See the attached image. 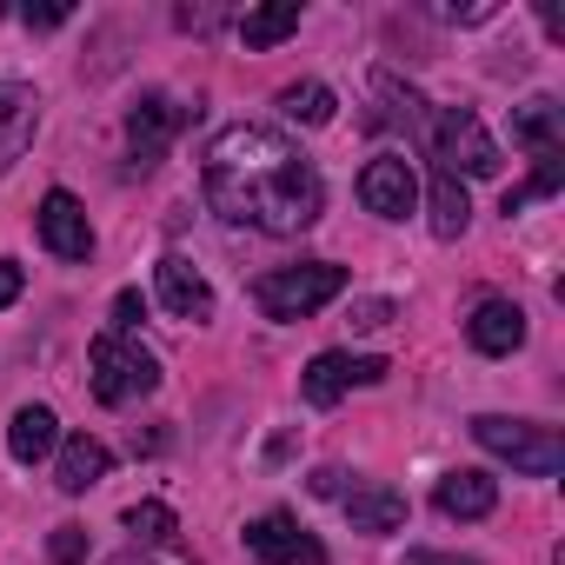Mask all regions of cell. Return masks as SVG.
<instances>
[{"instance_id": "obj_11", "label": "cell", "mask_w": 565, "mask_h": 565, "mask_svg": "<svg viewBox=\"0 0 565 565\" xmlns=\"http://www.w3.org/2000/svg\"><path fill=\"white\" fill-rule=\"evenodd\" d=\"M186 127V107H173L167 94H147L127 114V140H134V167H160V147Z\"/></svg>"}, {"instance_id": "obj_13", "label": "cell", "mask_w": 565, "mask_h": 565, "mask_svg": "<svg viewBox=\"0 0 565 565\" xmlns=\"http://www.w3.org/2000/svg\"><path fill=\"white\" fill-rule=\"evenodd\" d=\"M492 505H499V479L492 472H472L466 466V472H446L439 479V512L446 519H486Z\"/></svg>"}, {"instance_id": "obj_23", "label": "cell", "mask_w": 565, "mask_h": 565, "mask_svg": "<svg viewBox=\"0 0 565 565\" xmlns=\"http://www.w3.org/2000/svg\"><path fill=\"white\" fill-rule=\"evenodd\" d=\"M47 552H54V565H81V558H87V532H81V525H54Z\"/></svg>"}, {"instance_id": "obj_28", "label": "cell", "mask_w": 565, "mask_h": 565, "mask_svg": "<svg viewBox=\"0 0 565 565\" xmlns=\"http://www.w3.org/2000/svg\"><path fill=\"white\" fill-rule=\"evenodd\" d=\"M406 565H479L472 552H413Z\"/></svg>"}, {"instance_id": "obj_16", "label": "cell", "mask_w": 565, "mask_h": 565, "mask_svg": "<svg viewBox=\"0 0 565 565\" xmlns=\"http://www.w3.org/2000/svg\"><path fill=\"white\" fill-rule=\"evenodd\" d=\"M347 519H353V532H399L406 525V492L360 486V492H347Z\"/></svg>"}, {"instance_id": "obj_15", "label": "cell", "mask_w": 565, "mask_h": 565, "mask_svg": "<svg viewBox=\"0 0 565 565\" xmlns=\"http://www.w3.org/2000/svg\"><path fill=\"white\" fill-rule=\"evenodd\" d=\"M54 446H61V419H54L47 406H21L14 426H8V452H14L21 466H41Z\"/></svg>"}, {"instance_id": "obj_14", "label": "cell", "mask_w": 565, "mask_h": 565, "mask_svg": "<svg viewBox=\"0 0 565 565\" xmlns=\"http://www.w3.org/2000/svg\"><path fill=\"white\" fill-rule=\"evenodd\" d=\"M107 466H114V452H107L100 439H87V433H74V439L61 446V466H54V486H61V492H87V486H100V479H107Z\"/></svg>"}, {"instance_id": "obj_10", "label": "cell", "mask_w": 565, "mask_h": 565, "mask_svg": "<svg viewBox=\"0 0 565 565\" xmlns=\"http://www.w3.org/2000/svg\"><path fill=\"white\" fill-rule=\"evenodd\" d=\"M153 279H160V307H167L173 320H213V287H206V273H200L193 259L167 253V259L153 266Z\"/></svg>"}, {"instance_id": "obj_7", "label": "cell", "mask_w": 565, "mask_h": 565, "mask_svg": "<svg viewBox=\"0 0 565 565\" xmlns=\"http://www.w3.org/2000/svg\"><path fill=\"white\" fill-rule=\"evenodd\" d=\"M360 200H366V213H380V220H406V213L419 206V180H413V167H406L399 153H380V160H366V173H360Z\"/></svg>"}, {"instance_id": "obj_17", "label": "cell", "mask_w": 565, "mask_h": 565, "mask_svg": "<svg viewBox=\"0 0 565 565\" xmlns=\"http://www.w3.org/2000/svg\"><path fill=\"white\" fill-rule=\"evenodd\" d=\"M287 34H300V8H294V0H279V8H253L239 21V41L246 47H279Z\"/></svg>"}, {"instance_id": "obj_21", "label": "cell", "mask_w": 565, "mask_h": 565, "mask_svg": "<svg viewBox=\"0 0 565 565\" xmlns=\"http://www.w3.org/2000/svg\"><path fill=\"white\" fill-rule=\"evenodd\" d=\"M127 532H134V539H147V545H160V539H173L180 525H173V505L140 499V505H127Z\"/></svg>"}, {"instance_id": "obj_24", "label": "cell", "mask_w": 565, "mask_h": 565, "mask_svg": "<svg viewBox=\"0 0 565 565\" xmlns=\"http://www.w3.org/2000/svg\"><path fill=\"white\" fill-rule=\"evenodd\" d=\"M140 320H147V300H140V294H134V287H127V294H120V300H114V333H120V340H127V333H134V327H140Z\"/></svg>"}, {"instance_id": "obj_3", "label": "cell", "mask_w": 565, "mask_h": 565, "mask_svg": "<svg viewBox=\"0 0 565 565\" xmlns=\"http://www.w3.org/2000/svg\"><path fill=\"white\" fill-rule=\"evenodd\" d=\"M472 439H479L492 459H505L512 472H532V479H552V472L565 466V439H558L552 426H532V419L479 413V419H472Z\"/></svg>"}, {"instance_id": "obj_1", "label": "cell", "mask_w": 565, "mask_h": 565, "mask_svg": "<svg viewBox=\"0 0 565 565\" xmlns=\"http://www.w3.org/2000/svg\"><path fill=\"white\" fill-rule=\"evenodd\" d=\"M200 186H206V200L226 220L259 226V233H307L320 220V206H327L320 167L273 127H226V134H213Z\"/></svg>"}, {"instance_id": "obj_25", "label": "cell", "mask_w": 565, "mask_h": 565, "mask_svg": "<svg viewBox=\"0 0 565 565\" xmlns=\"http://www.w3.org/2000/svg\"><path fill=\"white\" fill-rule=\"evenodd\" d=\"M28 140H34V127H0V173L21 160V147H28Z\"/></svg>"}, {"instance_id": "obj_26", "label": "cell", "mask_w": 565, "mask_h": 565, "mask_svg": "<svg viewBox=\"0 0 565 565\" xmlns=\"http://www.w3.org/2000/svg\"><path fill=\"white\" fill-rule=\"evenodd\" d=\"M21 287H28V273H21L14 259H0V307H14V300H21Z\"/></svg>"}, {"instance_id": "obj_9", "label": "cell", "mask_w": 565, "mask_h": 565, "mask_svg": "<svg viewBox=\"0 0 565 565\" xmlns=\"http://www.w3.org/2000/svg\"><path fill=\"white\" fill-rule=\"evenodd\" d=\"M41 239H47V253H54V259H87V253H94L87 206H81L67 186H54V193L41 200Z\"/></svg>"}, {"instance_id": "obj_12", "label": "cell", "mask_w": 565, "mask_h": 565, "mask_svg": "<svg viewBox=\"0 0 565 565\" xmlns=\"http://www.w3.org/2000/svg\"><path fill=\"white\" fill-rule=\"evenodd\" d=\"M466 340L479 347V353H519L525 347V313L512 307V300H479L472 307V320H466Z\"/></svg>"}, {"instance_id": "obj_4", "label": "cell", "mask_w": 565, "mask_h": 565, "mask_svg": "<svg viewBox=\"0 0 565 565\" xmlns=\"http://www.w3.org/2000/svg\"><path fill=\"white\" fill-rule=\"evenodd\" d=\"M87 366H94V399H100V406H127V399H140V393H153V386H160L153 353L127 347L120 333H100V340H94V353H87Z\"/></svg>"}, {"instance_id": "obj_22", "label": "cell", "mask_w": 565, "mask_h": 565, "mask_svg": "<svg viewBox=\"0 0 565 565\" xmlns=\"http://www.w3.org/2000/svg\"><path fill=\"white\" fill-rule=\"evenodd\" d=\"M558 180H565V160H558V153H539V173H532L525 186H512V193H505V213H519L525 200H545V193H558Z\"/></svg>"}, {"instance_id": "obj_2", "label": "cell", "mask_w": 565, "mask_h": 565, "mask_svg": "<svg viewBox=\"0 0 565 565\" xmlns=\"http://www.w3.org/2000/svg\"><path fill=\"white\" fill-rule=\"evenodd\" d=\"M340 294H347V266H333V259L279 266V273L253 279V307H259L266 320H307V313H320V307L340 300Z\"/></svg>"}, {"instance_id": "obj_5", "label": "cell", "mask_w": 565, "mask_h": 565, "mask_svg": "<svg viewBox=\"0 0 565 565\" xmlns=\"http://www.w3.org/2000/svg\"><path fill=\"white\" fill-rule=\"evenodd\" d=\"M433 160L446 167V180H452V173L492 180V173H499V140L479 127V114H466V107H446V114L433 120Z\"/></svg>"}, {"instance_id": "obj_27", "label": "cell", "mask_w": 565, "mask_h": 565, "mask_svg": "<svg viewBox=\"0 0 565 565\" xmlns=\"http://www.w3.org/2000/svg\"><path fill=\"white\" fill-rule=\"evenodd\" d=\"M393 320V300H360L353 307V327H386Z\"/></svg>"}, {"instance_id": "obj_19", "label": "cell", "mask_w": 565, "mask_h": 565, "mask_svg": "<svg viewBox=\"0 0 565 565\" xmlns=\"http://www.w3.org/2000/svg\"><path fill=\"white\" fill-rule=\"evenodd\" d=\"M466 220H472L466 186L439 173V180H433V233H439V239H459V233H466Z\"/></svg>"}, {"instance_id": "obj_6", "label": "cell", "mask_w": 565, "mask_h": 565, "mask_svg": "<svg viewBox=\"0 0 565 565\" xmlns=\"http://www.w3.org/2000/svg\"><path fill=\"white\" fill-rule=\"evenodd\" d=\"M246 558L253 565H327V545L313 532H300L294 512H266L246 525Z\"/></svg>"}, {"instance_id": "obj_18", "label": "cell", "mask_w": 565, "mask_h": 565, "mask_svg": "<svg viewBox=\"0 0 565 565\" xmlns=\"http://www.w3.org/2000/svg\"><path fill=\"white\" fill-rule=\"evenodd\" d=\"M512 134H519L532 153H558V140H565V127H558V107H552V100H525V107H519V120H512Z\"/></svg>"}, {"instance_id": "obj_30", "label": "cell", "mask_w": 565, "mask_h": 565, "mask_svg": "<svg viewBox=\"0 0 565 565\" xmlns=\"http://www.w3.org/2000/svg\"><path fill=\"white\" fill-rule=\"evenodd\" d=\"M107 565H153V558H140V552H120V558H107Z\"/></svg>"}, {"instance_id": "obj_20", "label": "cell", "mask_w": 565, "mask_h": 565, "mask_svg": "<svg viewBox=\"0 0 565 565\" xmlns=\"http://www.w3.org/2000/svg\"><path fill=\"white\" fill-rule=\"evenodd\" d=\"M279 107H287V120H300V127H327V120H333V87L300 81V87L279 94Z\"/></svg>"}, {"instance_id": "obj_8", "label": "cell", "mask_w": 565, "mask_h": 565, "mask_svg": "<svg viewBox=\"0 0 565 565\" xmlns=\"http://www.w3.org/2000/svg\"><path fill=\"white\" fill-rule=\"evenodd\" d=\"M386 380V360H353V353H320L307 373H300V393L313 399V406H333V399H347L353 386H380Z\"/></svg>"}, {"instance_id": "obj_29", "label": "cell", "mask_w": 565, "mask_h": 565, "mask_svg": "<svg viewBox=\"0 0 565 565\" xmlns=\"http://www.w3.org/2000/svg\"><path fill=\"white\" fill-rule=\"evenodd\" d=\"M67 21V8H28V28H61Z\"/></svg>"}]
</instances>
